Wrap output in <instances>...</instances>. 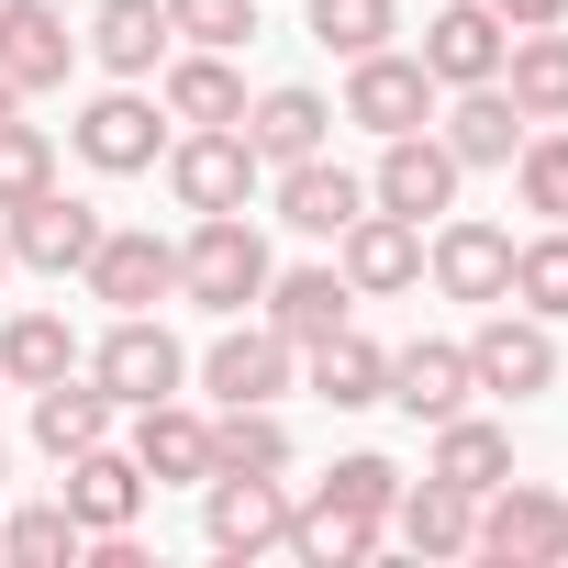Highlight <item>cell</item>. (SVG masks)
I'll return each instance as SVG.
<instances>
[{
  "mask_svg": "<svg viewBox=\"0 0 568 568\" xmlns=\"http://www.w3.org/2000/svg\"><path fill=\"white\" fill-rule=\"evenodd\" d=\"M267 234L245 223V212H201L190 223V245H179V302H201V313H245V302H267Z\"/></svg>",
  "mask_w": 568,
  "mask_h": 568,
  "instance_id": "1",
  "label": "cell"
},
{
  "mask_svg": "<svg viewBox=\"0 0 568 568\" xmlns=\"http://www.w3.org/2000/svg\"><path fill=\"white\" fill-rule=\"evenodd\" d=\"M79 368L112 390V413H145V402H168V390L190 379V346H179L156 313H112V335H101Z\"/></svg>",
  "mask_w": 568,
  "mask_h": 568,
  "instance_id": "2",
  "label": "cell"
},
{
  "mask_svg": "<svg viewBox=\"0 0 568 568\" xmlns=\"http://www.w3.org/2000/svg\"><path fill=\"white\" fill-rule=\"evenodd\" d=\"M68 145H79L101 179H145V168L168 156V101H145L134 79H112V90H101V101L68 123Z\"/></svg>",
  "mask_w": 568,
  "mask_h": 568,
  "instance_id": "3",
  "label": "cell"
},
{
  "mask_svg": "<svg viewBox=\"0 0 568 568\" xmlns=\"http://www.w3.org/2000/svg\"><path fill=\"white\" fill-rule=\"evenodd\" d=\"M479 557H513V568H557L568 557V501L546 479H490L479 490Z\"/></svg>",
  "mask_w": 568,
  "mask_h": 568,
  "instance_id": "4",
  "label": "cell"
},
{
  "mask_svg": "<svg viewBox=\"0 0 568 568\" xmlns=\"http://www.w3.org/2000/svg\"><path fill=\"white\" fill-rule=\"evenodd\" d=\"M424 278L446 302H513V234L501 223H479V212H435V234H424Z\"/></svg>",
  "mask_w": 568,
  "mask_h": 568,
  "instance_id": "5",
  "label": "cell"
},
{
  "mask_svg": "<svg viewBox=\"0 0 568 568\" xmlns=\"http://www.w3.org/2000/svg\"><path fill=\"white\" fill-rule=\"evenodd\" d=\"M168 190H179V212H245L256 201V145L234 123H190V134H168Z\"/></svg>",
  "mask_w": 568,
  "mask_h": 568,
  "instance_id": "6",
  "label": "cell"
},
{
  "mask_svg": "<svg viewBox=\"0 0 568 568\" xmlns=\"http://www.w3.org/2000/svg\"><path fill=\"white\" fill-rule=\"evenodd\" d=\"M468 379H479V390H501V402H546V390H557V324H535V313L490 302V324L468 335Z\"/></svg>",
  "mask_w": 568,
  "mask_h": 568,
  "instance_id": "7",
  "label": "cell"
},
{
  "mask_svg": "<svg viewBox=\"0 0 568 568\" xmlns=\"http://www.w3.org/2000/svg\"><path fill=\"white\" fill-rule=\"evenodd\" d=\"M335 123H368V134H424V123H435V79H424V57H402V45L346 57V112H335Z\"/></svg>",
  "mask_w": 568,
  "mask_h": 568,
  "instance_id": "8",
  "label": "cell"
},
{
  "mask_svg": "<svg viewBox=\"0 0 568 568\" xmlns=\"http://www.w3.org/2000/svg\"><path fill=\"white\" fill-rule=\"evenodd\" d=\"M79 278H90V302H112V313H156L179 291V245L145 234V223H101V245H90Z\"/></svg>",
  "mask_w": 568,
  "mask_h": 568,
  "instance_id": "9",
  "label": "cell"
},
{
  "mask_svg": "<svg viewBox=\"0 0 568 568\" xmlns=\"http://www.w3.org/2000/svg\"><path fill=\"white\" fill-rule=\"evenodd\" d=\"M291 379H302V346H291V335L223 313V335H212V357H201V390H212V402H278Z\"/></svg>",
  "mask_w": 568,
  "mask_h": 568,
  "instance_id": "10",
  "label": "cell"
},
{
  "mask_svg": "<svg viewBox=\"0 0 568 568\" xmlns=\"http://www.w3.org/2000/svg\"><path fill=\"white\" fill-rule=\"evenodd\" d=\"M201 535L223 557H267V546H291V490L256 479V468H212L201 479Z\"/></svg>",
  "mask_w": 568,
  "mask_h": 568,
  "instance_id": "11",
  "label": "cell"
},
{
  "mask_svg": "<svg viewBox=\"0 0 568 568\" xmlns=\"http://www.w3.org/2000/svg\"><path fill=\"white\" fill-rule=\"evenodd\" d=\"M457 156H446V134L424 123V134H379V168H368V201L379 212H413V223H435V212H457Z\"/></svg>",
  "mask_w": 568,
  "mask_h": 568,
  "instance_id": "12",
  "label": "cell"
},
{
  "mask_svg": "<svg viewBox=\"0 0 568 568\" xmlns=\"http://www.w3.org/2000/svg\"><path fill=\"white\" fill-rule=\"evenodd\" d=\"M335 267H346V291H357V302H390V291H413V278H424V223L368 201V212L335 234Z\"/></svg>",
  "mask_w": 568,
  "mask_h": 568,
  "instance_id": "13",
  "label": "cell"
},
{
  "mask_svg": "<svg viewBox=\"0 0 568 568\" xmlns=\"http://www.w3.org/2000/svg\"><path fill=\"white\" fill-rule=\"evenodd\" d=\"M0 234H12V267H45V278H68V267H90V245H101V212H90V201H68V190L45 179L34 201H12V212H0Z\"/></svg>",
  "mask_w": 568,
  "mask_h": 568,
  "instance_id": "14",
  "label": "cell"
},
{
  "mask_svg": "<svg viewBox=\"0 0 568 568\" xmlns=\"http://www.w3.org/2000/svg\"><path fill=\"white\" fill-rule=\"evenodd\" d=\"M501 45H513V34H501L490 0H446V12L424 23V45H413V57H424V79H435V90H479V79H501Z\"/></svg>",
  "mask_w": 568,
  "mask_h": 568,
  "instance_id": "15",
  "label": "cell"
},
{
  "mask_svg": "<svg viewBox=\"0 0 568 568\" xmlns=\"http://www.w3.org/2000/svg\"><path fill=\"white\" fill-rule=\"evenodd\" d=\"M57 468H68V490H57V501L79 513V535H123V524L145 513V468H134V446H112V435H101V446H79V457H57Z\"/></svg>",
  "mask_w": 568,
  "mask_h": 568,
  "instance_id": "16",
  "label": "cell"
},
{
  "mask_svg": "<svg viewBox=\"0 0 568 568\" xmlns=\"http://www.w3.org/2000/svg\"><path fill=\"white\" fill-rule=\"evenodd\" d=\"M68 68H79V34H68L57 0H0V79L34 101V90H57Z\"/></svg>",
  "mask_w": 568,
  "mask_h": 568,
  "instance_id": "17",
  "label": "cell"
},
{
  "mask_svg": "<svg viewBox=\"0 0 568 568\" xmlns=\"http://www.w3.org/2000/svg\"><path fill=\"white\" fill-rule=\"evenodd\" d=\"M134 468H145V490H179V479L201 490V479H212V413H190L179 390L145 402V413H134Z\"/></svg>",
  "mask_w": 568,
  "mask_h": 568,
  "instance_id": "18",
  "label": "cell"
},
{
  "mask_svg": "<svg viewBox=\"0 0 568 568\" xmlns=\"http://www.w3.org/2000/svg\"><path fill=\"white\" fill-rule=\"evenodd\" d=\"M234 134L256 145V168H291V156H324L335 101H324V90H302V79H278V90H256V101H245V123H234Z\"/></svg>",
  "mask_w": 568,
  "mask_h": 568,
  "instance_id": "19",
  "label": "cell"
},
{
  "mask_svg": "<svg viewBox=\"0 0 568 568\" xmlns=\"http://www.w3.org/2000/svg\"><path fill=\"white\" fill-rule=\"evenodd\" d=\"M357 212H368V179L357 168H335V156H291V168H278V223H291V234L335 245Z\"/></svg>",
  "mask_w": 568,
  "mask_h": 568,
  "instance_id": "20",
  "label": "cell"
},
{
  "mask_svg": "<svg viewBox=\"0 0 568 568\" xmlns=\"http://www.w3.org/2000/svg\"><path fill=\"white\" fill-rule=\"evenodd\" d=\"M435 134H446V156H457V168H513V145H524L535 123L513 112V90H501V79H479V90H457V101L435 112Z\"/></svg>",
  "mask_w": 568,
  "mask_h": 568,
  "instance_id": "21",
  "label": "cell"
},
{
  "mask_svg": "<svg viewBox=\"0 0 568 568\" xmlns=\"http://www.w3.org/2000/svg\"><path fill=\"white\" fill-rule=\"evenodd\" d=\"M302 379H313V402L368 413V402H390V346H368L357 324H335V335H313V346H302Z\"/></svg>",
  "mask_w": 568,
  "mask_h": 568,
  "instance_id": "22",
  "label": "cell"
},
{
  "mask_svg": "<svg viewBox=\"0 0 568 568\" xmlns=\"http://www.w3.org/2000/svg\"><path fill=\"white\" fill-rule=\"evenodd\" d=\"M379 535H402L413 557H468L479 501H468L457 479H435V468H424V479H402V501H390V524H379Z\"/></svg>",
  "mask_w": 568,
  "mask_h": 568,
  "instance_id": "23",
  "label": "cell"
},
{
  "mask_svg": "<svg viewBox=\"0 0 568 568\" xmlns=\"http://www.w3.org/2000/svg\"><path fill=\"white\" fill-rule=\"evenodd\" d=\"M468 346H446V335H413L402 357H390V402L413 413V424H446V413H468Z\"/></svg>",
  "mask_w": 568,
  "mask_h": 568,
  "instance_id": "24",
  "label": "cell"
},
{
  "mask_svg": "<svg viewBox=\"0 0 568 568\" xmlns=\"http://www.w3.org/2000/svg\"><path fill=\"white\" fill-rule=\"evenodd\" d=\"M79 45H90L112 79H156V68H168V0H101Z\"/></svg>",
  "mask_w": 568,
  "mask_h": 568,
  "instance_id": "25",
  "label": "cell"
},
{
  "mask_svg": "<svg viewBox=\"0 0 568 568\" xmlns=\"http://www.w3.org/2000/svg\"><path fill=\"white\" fill-rule=\"evenodd\" d=\"M346 313H357V291H346V267H267V324L291 335V346L335 335Z\"/></svg>",
  "mask_w": 568,
  "mask_h": 568,
  "instance_id": "26",
  "label": "cell"
},
{
  "mask_svg": "<svg viewBox=\"0 0 568 568\" xmlns=\"http://www.w3.org/2000/svg\"><path fill=\"white\" fill-rule=\"evenodd\" d=\"M156 101H168V123H245V79H234V57H212V45L168 57V68H156Z\"/></svg>",
  "mask_w": 568,
  "mask_h": 568,
  "instance_id": "27",
  "label": "cell"
},
{
  "mask_svg": "<svg viewBox=\"0 0 568 568\" xmlns=\"http://www.w3.org/2000/svg\"><path fill=\"white\" fill-rule=\"evenodd\" d=\"M501 90H513L524 123H568V34H557V23L513 34V45H501Z\"/></svg>",
  "mask_w": 568,
  "mask_h": 568,
  "instance_id": "28",
  "label": "cell"
},
{
  "mask_svg": "<svg viewBox=\"0 0 568 568\" xmlns=\"http://www.w3.org/2000/svg\"><path fill=\"white\" fill-rule=\"evenodd\" d=\"M101 435H112V390H101L90 368H68V379L34 390V446H45V457H79V446H101Z\"/></svg>",
  "mask_w": 568,
  "mask_h": 568,
  "instance_id": "29",
  "label": "cell"
},
{
  "mask_svg": "<svg viewBox=\"0 0 568 568\" xmlns=\"http://www.w3.org/2000/svg\"><path fill=\"white\" fill-rule=\"evenodd\" d=\"M424 468H435V479H457V490L479 501L490 479H513V435H501V424H479V413H446V424H435V457H424Z\"/></svg>",
  "mask_w": 568,
  "mask_h": 568,
  "instance_id": "30",
  "label": "cell"
},
{
  "mask_svg": "<svg viewBox=\"0 0 568 568\" xmlns=\"http://www.w3.org/2000/svg\"><path fill=\"white\" fill-rule=\"evenodd\" d=\"M212 468H256V479H291V424L267 402H223L212 413Z\"/></svg>",
  "mask_w": 568,
  "mask_h": 568,
  "instance_id": "31",
  "label": "cell"
},
{
  "mask_svg": "<svg viewBox=\"0 0 568 568\" xmlns=\"http://www.w3.org/2000/svg\"><path fill=\"white\" fill-rule=\"evenodd\" d=\"M68 368H79L68 313H12V324H0V379H12V390H45V379H68Z\"/></svg>",
  "mask_w": 568,
  "mask_h": 568,
  "instance_id": "32",
  "label": "cell"
},
{
  "mask_svg": "<svg viewBox=\"0 0 568 568\" xmlns=\"http://www.w3.org/2000/svg\"><path fill=\"white\" fill-rule=\"evenodd\" d=\"M513 302L535 324H568V223H546V234L513 245Z\"/></svg>",
  "mask_w": 568,
  "mask_h": 568,
  "instance_id": "33",
  "label": "cell"
},
{
  "mask_svg": "<svg viewBox=\"0 0 568 568\" xmlns=\"http://www.w3.org/2000/svg\"><path fill=\"white\" fill-rule=\"evenodd\" d=\"M291 546H302L313 568H357V557L379 546V524H368V513H335V501L313 490V501H291Z\"/></svg>",
  "mask_w": 568,
  "mask_h": 568,
  "instance_id": "34",
  "label": "cell"
},
{
  "mask_svg": "<svg viewBox=\"0 0 568 568\" xmlns=\"http://www.w3.org/2000/svg\"><path fill=\"white\" fill-rule=\"evenodd\" d=\"M90 535H79V513L68 501H23L12 524H0V557H12V568H68Z\"/></svg>",
  "mask_w": 568,
  "mask_h": 568,
  "instance_id": "35",
  "label": "cell"
},
{
  "mask_svg": "<svg viewBox=\"0 0 568 568\" xmlns=\"http://www.w3.org/2000/svg\"><path fill=\"white\" fill-rule=\"evenodd\" d=\"M513 190H524V212L568 223V123H535V134L513 145Z\"/></svg>",
  "mask_w": 568,
  "mask_h": 568,
  "instance_id": "36",
  "label": "cell"
},
{
  "mask_svg": "<svg viewBox=\"0 0 568 568\" xmlns=\"http://www.w3.org/2000/svg\"><path fill=\"white\" fill-rule=\"evenodd\" d=\"M402 34V0H313V45L324 57H368Z\"/></svg>",
  "mask_w": 568,
  "mask_h": 568,
  "instance_id": "37",
  "label": "cell"
},
{
  "mask_svg": "<svg viewBox=\"0 0 568 568\" xmlns=\"http://www.w3.org/2000/svg\"><path fill=\"white\" fill-rule=\"evenodd\" d=\"M45 179H57V134H45V123H23V112H0V212L34 201Z\"/></svg>",
  "mask_w": 568,
  "mask_h": 568,
  "instance_id": "38",
  "label": "cell"
},
{
  "mask_svg": "<svg viewBox=\"0 0 568 568\" xmlns=\"http://www.w3.org/2000/svg\"><path fill=\"white\" fill-rule=\"evenodd\" d=\"M324 501H335V513H368V524H390V501H402V468H390V457H335V468H324Z\"/></svg>",
  "mask_w": 568,
  "mask_h": 568,
  "instance_id": "39",
  "label": "cell"
},
{
  "mask_svg": "<svg viewBox=\"0 0 568 568\" xmlns=\"http://www.w3.org/2000/svg\"><path fill=\"white\" fill-rule=\"evenodd\" d=\"M168 34H190V45L234 57V45L256 34V0H168Z\"/></svg>",
  "mask_w": 568,
  "mask_h": 568,
  "instance_id": "40",
  "label": "cell"
},
{
  "mask_svg": "<svg viewBox=\"0 0 568 568\" xmlns=\"http://www.w3.org/2000/svg\"><path fill=\"white\" fill-rule=\"evenodd\" d=\"M501 34H535V23H568V0H490Z\"/></svg>",
  "mask_w": 568,
  "mask_h": 568,
  "instance_id": "41",
  "label": "cell"
},
{
  "mask_svg": "<svg viewBox=\"0 0 568 568\" xmlns=\"http://www.w3.org/2000/svg\"><path fill=\"white\" fill-rule=\"evenodd\" d=\"M0 112H23V90H12V79H0Z\"/></svg>",
  "mask_w": 568,
  "mask_h": 568,
  "instance_id": "42",
  "label": "cell"
},
{
  "mask_svg": "<svg viewBox=\"0 0 568 568\" xmlns=\"http://www.w3.org/2000/svg\"><path fill=\"white\" fill-rule=\"evenodd\" d=\"M0 267H12V234H0Z\"/></svg>",
  "mask_w": 568,
  "mask_h": 568,
  "instance_id": "43",
  "label": "cell"
},
{
  "mask_svg": "<svg viewBox=\"0 0 568 568\" xmlns=\"http://www.w3.org/2000/svg\"><path fill=\"white\" fill-rule=\"evenodd\" d=\"M0 479H12V457H0Z\"/></svg>",
  "mask_w": 568,
  "mask_h": 568,
  "instance_id": "44",
  "label": "cell"
}]
</instances>
